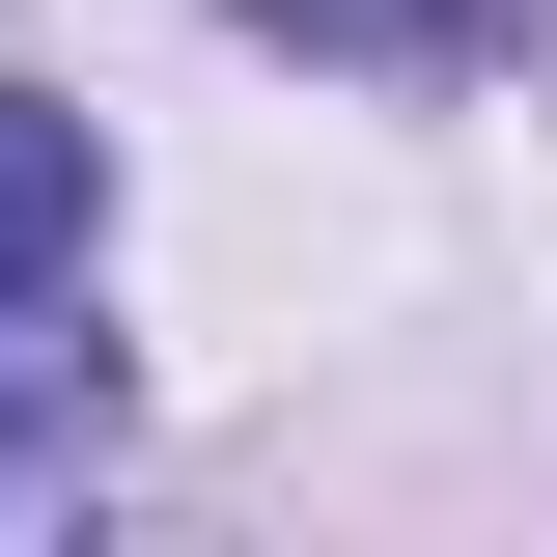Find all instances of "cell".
Masks as SVG:
<instances>
[{
	"mask_svg": "<svg viewBox=\"0 0 557 557\" xmlns=\"http://www.w3.org/2000/svg\"><path fill=\"white\" fill-rule=\"evenodd\" d=\"M84 223H112V139H84L57 84H0V307H28V278H84Z\"/></svg>",
	"mask_w": 557,
	"mask_h": 557,
	"instance_id": "cell-1",
	"label": "cell"
},
{
	"mask_svg": "<svg viewBox=\"0 0 557 557\" xmlns=\"http://www.w3.org/2000/svg\"><path fill=\"white\" fill-rule=\"evenodd\" d=\"M251 28H307V57H474L502 0H251Z\"/></svg>",
	"mask_w": 557,
	"mask_h": 557,
	"instance_id": "cell-2",
	"label": "cell"
},
{
	"mask_svg": "<svg viewBox=\"0 0 557 557\" xmlns=\"http://www.w3.org/2000/svg\"><path fill=\"white\" fill-rule=\"evenodd\" d=\"M112 446V362H28V418H0V474H84Z\"/></svg>",
	"mask_w": 557,
	"mask_h": 557,
	"instance_id": "cell-3",
	"label": "cell"
}]
</instances>
